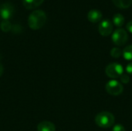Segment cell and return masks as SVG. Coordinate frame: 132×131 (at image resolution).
Here are the masks:
<instances>
[{
	"mask_svg": "<svg viewBox=\"0 0 132 131\" xmlns=\"http://www.w3.org/2000/svg\"><path fill=\"white\" fill-rule=\"evenodd\" d=\"M46 21V15L43 10H34L28 18V25L32 29H39L44 25Z\"/></svg>",
	"mask_w": 132,
	"mask_h": 131,
	"instance_id": "obj_1",
	"label": "cell"
},
{
	"mask_svg": "<svg viewBox=\"0 0 132 131\" xmlns=\"http://www.w3.org/2000/svg\"><path fill=\"white\" fill-rule=\"evenodd\" d=\"M115 118L114 114L108 111L99 113L95 117L96 124L101 128H110L114 126Z\"/></svg>",
	"mask_w": 132,
	"mask_h": 131,
	"instance_id": "obj_2",
	"label": "cell"
},
{
	"mask_svg": "<svg viewBox=\"0 0 132 131\" xmlns=\"http://www.w3.org/2000/svg\"><path fill=\"white\" fill-rule=\"evenodd\" d=\"M105 73L108 77L115 80L120 78L124 73V69L121 64L118 63H112L107 66L105 69Z\"/></svg>",
	"mask_w": 132,
	"mask_h": 131,
	"instance_id": "obj_3",
	"label": "cell"
},
{
	"mask_svg": "<svg viewBox=\"0 0 132 131\" xmlns=\"http://www.w3.org/2000/svg\"><path fill=\"white\" fill-rule=\"evenodd\" d=\"M105 89L108 93L111 96H119L124 91L123 85L117 80H109L105 85Z\"/></svg>",
	"mask_w": 132,
	"mask_h": 131,
	"instance_id": "obj_4",
	"label": "cell"
},
{
	"mask_svg": "<svg viewBox=\"0 0 132 131\" xmlns=\"http://www.w3.org/2000/svg\"><path fill=\"white\" fill-rule=\"evenodd\" d=\"M111 39L116 46H123L128 40V32L124 29H121V28L117 29L113 32L112 36H111Z\"/></svg>",
	"mask_w": 132,
	"mask_h": 131,
	"instance_id": "obj_5",
	"label": "cell"
},
{
	"mask_svg": "<svg viewBox=\"0 0 132 131\" xmlns=\"http://www.w3.org/2000/svg\"><path fill=\"white\" fill-rule=\"evenodd\" d=\"M14 13V6L10 2H5L0 5V16L3 20H9Z\"/></svg>",
	"mask_w": 132,
	"mask_h": 131,
	"instance_id": "obj_6",
	"label": "cell"
},
{
	"mask_svg": "<svg viewBox=\"0 0 132 131\" xmlns=\"http://www.w3.org/2000/svg\"><path fill=\"white\" fill-rule=\"evenodd\" d=\"M98 30H99V32H100V34L101 36H108L113 32V24L108 19L103 20L99 24Z\"/></svg>",
	"mask_w": 132,
	"mask_h": 131,
	"instance_id": "obj_7",
	"label": "cell"
},
{
	"mask_svg": "<svg viewBox=\"0 0 132 131\" xmlns=\"http://www.w3.org/2000/svg\"><path fill=\"white\" fill-rule=\"evenodd\" d=\"M87 19L90 22H98L102 19V13L98 9H91L87 14Z\"/></svg>",
	"mask_w": 132,
	"mask_h": 131,
	"instance_id": "obj_8",
	"label": "cell"
},
{
	"mask_svg": "<svg viewBox=\"0 0 132 131\" xmlns=\"http://www.w3.org/2000/svg\"><path fill=\"white\" fill-rule=\"evenodd\" d=\"M38 131H56L55 125L50 121H43L37 126Z\"/></svg>",
	"mask_w": 132,
	"mask_h": 131,
	"instance_id": "obj_9",
	"label": "cell"
},
{
	"mask_svg": "<svg viewBox=\"0 0 132 131\" xmlns=\"http://www.w3.org/2000/svg\"><path fill=\"white\" fill-rule=\"evenodd\" d=\"M44 0H22L23 5L28 9H32L40 5Z\"/></svg>",
	"mask_w": 132,
	"mask_h": 131,
	"instance_id": "obj_10",
	"label": "cell"
},
{
	"mask_svg": "<svg viewBox=\"0 0 132 131\" xmlns=\"http://www.w3.org/2000/svg\"><path fill=\"white\" fill-rule=\"evenodd\" d=\"M113 2L120 8H128L132 5V0H113Z\"/></svg>",
	"mask_w": 132,
	"mask_h": 131,
	"instance_id": "obj_11",
	"label": "cell"
},
{
	"mask_svg": "<svg viewBox=\"0 0 132 131\" xmlns=\"http://www.w3.org/2000/svg\"><path fill=\"white\" fill-rule=\"evenodd\" d=\"M125 17L120 13H117L113 16V22L117 27H121L125 24Z\"/></svg>",
	"mask_w": 132,
	"mask_h": 131,
	"instance_id": "obj_12",
	"label": "cell"
},
{
	"mask_svg": "<svg viewBox=\"0 0 132 131\" xmlns=\"http://www.w3.org/2000/svg\"><path fill=\"white\" fill-rule=\"evenodd\" d=\"M123 56L126 60H132V45L126 46L123 50Z\"/></svg>",
	"mask_w": 132,
	"mask_h": 131,
	"instance_id": "obj_13",
	"label": "cell"
},
{
	"mask_svg": "<svg viewBox=\"0 0 132 131\" xmlns=\"http://www.w3.org/2000/svg\"><path fill=\"white\" fill-rule=\"evenodd\" d=\"M0 28L3 32H9L12 29V25L9 20H3L0 24Z\"/></svg>",
	"mask_w": 132,
	"mask_h": 131,
	"instance_id": "obj_14",
	"label": "cell"
},
{
	"mask_svg": "<svg viewBox=\"0 0 132 131\" xmlns=\"http://www.w3.org/2000/svg\"><path fill=\"white\" fill-rule=\"evenodd\" d=\"M123 53V52L121 51V49L120 48H118V47H115V48H113L111 49V56L113 57V58H119L121 54Z\"/></svg>",
	"mask_w": 132,
	"mask_h": 131,
	"instance_id": "obj_15",
	"label": "cell"
},
{
	"mask_svg": "<svg viewBox=\"0 0 132 131\" xmlns=\"http://www.w3.org/2000/svg\"><path fill=\"white\" fill-rule=\"evenodd\" d=\"M121 82L123 83H128L130 81V76L128 73H123L120 77Z\"/></svg>",
	"mask_w": 132,
	"mask_h": 131,
	"instance_id": "obj_16",
	"label": "cell"
},
{
	"mask_svg": "<svg viewBox=\"0 0 132 131\" xmlns=\"http://www.w3.org/2000/svg\"><path fill=\"white\" fill-rule=\"evenodd\" d=\"M112 131H126L125 130V128L120 124H115L112 129Z\"/></svg>",
	"mask_w": 132,
	"mask_h": 131,
	"instance_id": "obj_17",
	"label": "cell"
},
{
	"mask_svg": "<svg viewBox=\"0 0 132 131\" xmlns=\"http://www.w3.org/2000/svg\"><path fill=\"white\" fill-rule=\"evenodd\" d=\"M126 72L128 75H132V63H129L126 66Z\"/></svg>",
	"mask_w": 132,
	"mask_h": 131,
	"instance_id": "obj_18",
	"label": "cell"
},
{
	"mask_svg": "<svg viewBox=\"0 0 132 131\" xmlns=\"http://www.w3.org/2000/svg\"><path fill=\"white\" fill-rule=\"evenodd\" d=\"M126 29L129 32L132 33V20L129 22H128V24L126 25Z\"/></svg>",
	"mask_w": 132,
	"mask_h": 131,
	"instance_id": "obj_19",
	"label": "cell"
},
{
	"mask_svg": "<svg viewBox=\"0 0 132 131\" xmlns=\"http://www.w3.org/2000/svg\"><path fill=\"white\" fill-rule=\"evenodd\" d=\"M21 29H22V27H21L19 25H13L12 28V29L14 32H18L21 30Z\"/></svg>",
	"mask_w": 132,
	"mask_h": 131,
	"instance_id": "obj_20",
	"label": "cell"
},
{
	"mask_svg": "<svg viewBox=\"0 0 132 131\" xmlns=\"http://www.w3.org/2000/svg\"><path fill=\"white\" fill-rule=\"evenodd\" d=\"M3 71H4L3 66L0 63V77H1V76H2V75L3 74Z\"/></svg>",
	"mask_w": 132,
	"mask_h": 131,
	"instance_id": "obj_21",
	"label": "cell"
}]
</instances>
